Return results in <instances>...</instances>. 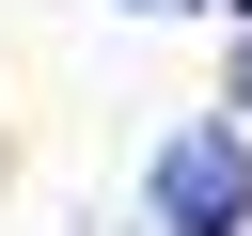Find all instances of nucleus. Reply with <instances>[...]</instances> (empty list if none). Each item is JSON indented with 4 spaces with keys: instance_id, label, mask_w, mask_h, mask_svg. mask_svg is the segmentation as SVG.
Here are the masks:
<instances>
[{
    "instance_id": "obj_1",
    "label": "nucleus",
    "mask_w": 252,
    "mask_h": 236,
    "mask_svg": "<svg viewBox=\"0 0 252 236\" xmlns=\"http://www.w3.org/2000/svg\"><path fill=\"white\" fill-rule=\"evenodd\" d=\"M142 220L158 236H252V126H173L142 173Z\"/></svg>"
},
{
    "instance_id": "obj_2",
    "label": "nucleus",
    "mask_w": 252,
    "mask_h": 236,
    "mask_svg": "<svg viewBox=\"0 0 252 236\" xmlns=\"http://www.w3.org/2000/svg\"><path fill=\"white\" fill-rule=\"evenodd\" d=\"M236 110H252V31H236Z\"/></svg>"
}]
</instances>
